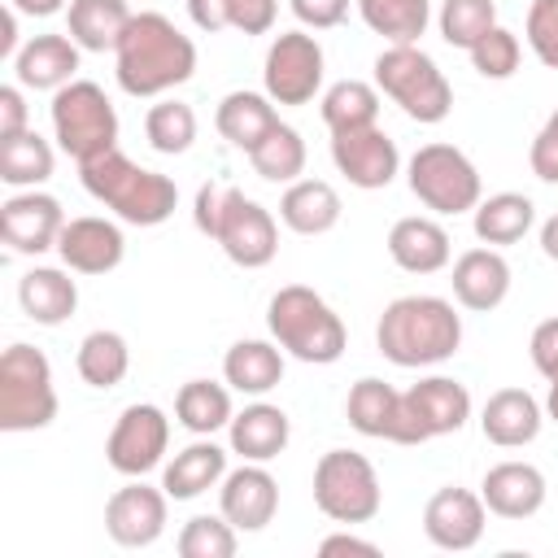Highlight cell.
Returning <instances> with one entry per match:
<instances>
[{
  "label": "cell",
  "mask_w": 558,
  "mask_h": 558,
  "mask_svg": "<svg viewBox=\"0 0 558 558\" xmlns=\"http://www.w3.org/2000/svg\"><path fill=\"white\" fill-rule=\"evenodd\" d=\"M57 257L65 262V270L74 275H109L122 266L126 257V235L118 222L83 214V218H65L61 240H57Z\"/></svg>",
  "instance_id": "obj_18"
},
{
  "label": "cell",
  "mask_w": 558,
  "mask_h": 558,
  "mask_svg": "<svg viewBox=\"0 0 558 558\" xmlns=\"http://www.w3.org/2000/svg\"><path fill=\"white\" fill-rule=\"evenodd\" d=\"M344 205L327 179H296L279 196V222L296 235H327L340 222Z\"/></svg>",
  "instance_id": "obj_28"
},
{
  "label": "cell",
  "mask_w": 558,
  "mask_h": 558,
  "mask_svg": "<svg viewBox=\"0 0 558 558\" xmlns=\"http://www.w3.org/2000/svg\"><path fill=\"white\" fill-rule=\"evenodd\" d=\"M318 554H323V558H336V554H362V558H375L379 545H375V541H362V536H353V532H336V536H323Z\"/></svg>",
  "instance_id": "obj_51"
},
{
  "label": "cell",
  "mask_w": 558,
  "mask_h": 558,
  "mask_svg": "<svg viewBox=\"0 0 558 558\" xmlns=\"http://www.w3.org/2000/svg\"><path fill=\"white\" fill-rule=\"evenodd\" d=\"M227 4V22L240 35H266L275 26L279 0H222Z\"/></svg>",
  "instance_id": "obj_46"
},
{
  "label": "cell",
  "mask_w": 558,
  "mask_h": 558,
  "mask_svg": "<svg viewBox=\"0 0 558 558\" xmlns=\"http://www.w3.org/2000/svg\"><path fill=\"white\" fill-rule=\"evenodd\" d=\"M262 83L275 105H310L323 87V44L310 31H279L266 48Z\"/></svg>",
  "instance_id": "obj_11"
},
{
  "label": "cell",
  "mask_w": 558,
  "mask_h": 558,
  "mask_svg": "<svg viewBox=\"0 0 558 558\" xmlns=\"http://www.w3.org/2000/svg\"><path fill=\"white\" fill-rule=\"evenodd\" d=\"M440 39L449 48H471L480 35H488L497 26V4L493 0H445L440 4Z\"/></svg>",
  "instance_id": "obj_42"
},
{
  "label": "cell",
  "mask_w": 558,
  "mask_h": 558,
  "mask_svg": "<svg viewBox=\"0 0 558 558\" xmlns=\"http://www.w3.org/2000/svg\"><path fill=\"white\" fill-rule=\"evenodd\" d=\"M144 140L157 153H166V157L187 153L192 140H196V109L183 105V100H174V96L148 105V113H144Z\"/></svg>",
  "instance_id": "obj_39"
},
{
  "label": "cell",
  "mask_w": 558,
  "mask_h": 558,
  "mask_svg": "<svg viewBox=\"0 0 558 558\" xmlns=\"http://www.w3.org/2000/svg\"><path fill=\"white\" fill-rule=\"evenodd\" d=\"M222 379L231 384V392L266 397L283 379V349L270 340H235L222 357Z\"/></svg>",
  "instance_id": "obj_32"
},
{
  "label": "cell",
  "mask_w": 558,
  "mask_h": 558,
  "mask_svg": "<svg viewBox=\"0 0 558 558\" xmlns=\"http://www.w3.org/2000/svg\"><path fill=\"white\" fill-rule=\"evenodd\" d=\"M174 418L192 432V436H214L222 432L235 410H231V384H214V379H187L174 392Z\"/></svg>",
  "instance_id": "obj_34"
},
{
  "label": "cell",
  "mask_w": 558,
  "mask_h": 558,
  "mask_svg": "<svg viewBox=\"0 0 558 558\" xmlns=\"http://www.w3.org/2000/svg\"><path fill=\"white\" fill-rule=\"evenodd\" d=\"M318 113L327 122V131H357V126H375L379 122V87L362 83V78H340L323 92Z\"/></svg>",
  "instance_id": "obj_36"
},
{
  "label": "cell",
  "mask_w": 558,
  "mask_h": 558,
  "mask_svg": "<svg viewBox=\"0 0 558 558\" xmlns=\"http://www.w3.org/2000/svg\"><path fill=\"white\" fill-rule=\"evenodd\" d=\"M166 488H153L144 484V475H135L105 501V532L122 549H148L166 532Z\"/></svg>",
  "instance_id": "obj_16"
},
{
  "label": "cell",
  "mask_w": 558,
  "mask_h": 558,
  "mask_svg": "<svg viewBox=\"0 0 558 558\" xmlns=\"http://www.w3.org/2000/svg\"><path fill=\"white\" fill-rule=\"evenodd\" d=\"M78 179H83L87 196H96L105 209H113L131 227H161L174 214V205H179V187H174L170 174L135 166L118 148L83 161Z\"/></svg>",
  "instance_id": "obj_3"
},
{
  "label": "cell",
  "mask_w": 558,
  "mask_h": 558,
  "mask_svg": "<svg viewBox=\"0 0 558 558\" xmlns=\"http://www.w3.org/2000/svg\"><path fill=\"white\" fill-rule=\"evenodd\" d=\"M61 227H65V209L57 196L39 192V187H17L4 205H0V240L13 248V253H48L57 248L61 240Z\"/></svg>",
  "instance_id": "obj_15"
},
{
  "label": "cell",
  "mask_w": 558,
  "mask_h": 558,
  "mask_svg": "<svg viewBox=\"0 0 558 558\" xmlns=\"http://www.w3.org/2000/svg\"><path fill=\"white\" fill-rule=\"evenodd\" d=\"M187 17L201 26V31H227L231 22H227V4L222 0H187Z\"/></svg>",
  "instance_id": "obj_52"
},
{
  "label": "cell",
  "mask_w": 558,
  "mask_h": 558,
  "mask_svg": "<svg viewBox=\"0 0 558 558\" xmlns=\"http://www.w3.org/2000/svg\"><path fill=\"white\" fill-rule=\"evenodd\" d=\"M214 240L222 244V253L244 266V270H262L275 262L279 253V227L270 218L266 205H257L253 196H244L240 187L222 192V214H218V231Z\"/></svg>",
  "instance_id": "obj_12"
},
{
  "label": "cell",
  "mask_w": 558,
  "mask_h": 558,
  "mask_svg": "<svg viewBox=\"0 0 558 558\" xmlns=\"http://www.w3.org/2000/svg\"><path fill=\"white\" fill-rule=\"evenodd\" d=\"M541 253H545L549 262H558V214H549V218L541 222Z\"/></svg>",
  "instance_id": "obj_54"
},
{
  "label": "cell",
  "mask_w": 558,
  "mask_h": 558,
  "mask_svg": "<svg viewBox=\"0 0 558 558\" xmlns=\"http://www.w3.org/2000/svg\"><path fill=\"white\" fill-rule=\"evenodd\" d=\"M227 475V449L214 445L209 436H196L187 449H179L166 471H161V488L174 497V501H192L209 488H218Z\"/></svg>",
  "instance_id": "obj_30"
},
{
  "label": "cell",
  "mask_w": 558,
  "mask_h": 558,
  "mask_svg": "<svg viewBox=\"0 0 558 558\" xmlns=\"http://www.w3.org/2000/svg\"><path fill=\"white\" fill-rule=\"evenodd\" d=\"M131 4L126 0H70L65 9V35L83 52H113L122 31L131 26Z\"/></svg>",
  "instance_id": "obj_31"
},
{
  "label": "cell",
  "mask_w": 558,
  "mask_h": 558,
  "mask_svg": "<svg viewBox=\"0 0 558 558\" xmlns=\"http://www.w3.org/2000/svg\"><path fill=\"white\" fill-rule=\"evenodd\" d=\"M536 222V205L523 196V192H497L488 201H480L471 209V227H475V240L480 244H493V248H506V244H519Z\"/></svg>",
  "instance_id": "obj_33"
},
{
  "label": "cell",
  "mask_w": 558,
  "mask_h": 558,
  "mask_svg": "<svg viewBox=\"0 0 558 558\" xmlns=\"http://www.w3.org/2000/svg\"><path fill=\"white\" fill-rule=\"evenodd\" d=\"M375 344L392 366H436L449 362L462 344V314L445 296H397L384 305L375 323Z\"/></svg>",
  "instance_id": "obj_2"
},
{
  "label": "cell",
  "mask_w": 558,
  "mask_h": 558,
  "mask_svg": "<svg viewBox=\"0 0 558 558\" xmlns=\"http://www.w3.org/2000/svg\"><path fill=\"white\" fill-rule=\"evenodd\" d=\"M74 366L83 375V384L92 388H118L131 371V344L122 331H109V327H96L78 340V353H74Z\"/></svg>",
  "instance_id": "obj_35"
},
{
  "label": "cell",
  "mask_w": 558,
  "mask_h": 558,
  "mask_svg": "<svg viewBox=\"0 0 558 558\" xmlns=\"http://www.w3.org/2000/svg\"><path fill=\"white\" fill-rule=\"evenodd\" d=\"M222 192H227V187H214V183H205V187L196 192V209H192V222H196V231H201V235H209V240H214V231H218Z\"/></svg>",
  "instance_id": "obj_50"
},
{
  "label": "cell",
  "mask_w": 558,
  "mask_h": 558,
  "mask_svg": "<svg viewBox=\"0 0 558 558\" xmlns=\"http://www.w3.org/2000/svg\"><path fill=\"white\" fill-rule=\"evenodd\" d=\"M179 554L183 558H231L240 536H235V523H227V514H192L183 527H179Z\"/></svg>",
  "instance_id": "obj_41"
},
{
  "label": "cell",
  "mask_w": 558,
  "mask_h": 558,
  "mask_svg": "<svg viewBox=\"0 0 558 558\" xmlns=\"http://www.w3.org/2000/svg\"><path fill=\"white\" fill-rule=\"evenodd\" d=\"M527 166L541 183H558V109L545 118V126L536 131L532 148H527Z\"/></svg>",
  "instance_id": "obj_45"
},
{
  "label": "cell",
  "mask_w": 558,
  "mask_h": 558,
  "mask_svg": "<svg viewBox=\"0 0 558 558\" xmlns=\"http://www.w3.org/2000/svg\"><path fill=\"white\" fill-rule=\"evenodd\" d=\"M17 305L31 323L39 327H61L74 310H78V283L70 279V270L57 266H31L17 279Z\"/></svg>",
  "instance_id": "obj_26"
},
{
  "label": "cell",
  "mask_w": 558,
  "mask_h": 558,
  "mask_svg": "<svg viewBox=\"0 0 558 558\" xmlns=\"http://www.w3.org/2000/svg\"><path fill=\"white\" fill-rule=\"evenodd\" d=\"M331 161L336 170L362 187V192H375V187H388L401 170V153H397V140L375 122V126H357V131H336L331 135Z\"/></svg>",
  "instance_id": "obj_14"
},
{
  "label": "cell",
  "mask_w": 558,
  "mask_h": 558,
  "mask_svg": "<svg viewBox=\"0 0 558 558\" xmlns=\"http://www.w3.org/2000/svg\"><path fill=\"white\" fill-rule=\"evenodd\" d=\"M466 57H471V65H475V74L480 78H510L514 70H519V57H523V44H519V35L514 31H506V26H493L488 35H480L471 48H466Z\"/></svg>",
  "instance_id": "obj_43"
},
{
  "label": "cell",
  "mask_w": 558,
  "mask_h": 558,
  "mask_svg": "<svg viewBox=\"0 0 558 558\" xmlns=\"http://www.w3.org/2000/svg\"><path fill=\"white\" fill-rule=\"evenodd\" d=\"M545 475L541 466L532 462H497L484 471V484H480V497L488 506V514L497 519H532L541 506H545Z\"/></svg>",
  "instance_id": "obj_22"
},
{
  "label": "cell",
  "mask_w": 558,
  "mask_h": 558,
  "mask_svg": "<svg viewBox=\"0 0 558 558\" xmlns=\"http://www.w3.org/2000/svg\"><path fill=\"white\" fill-rule=\"evenodd\" d=\"M17 13H26V17H52V13H61V9H70V0H9Z\"/></svg>",
  "instance_id": "obj_53"
},
{
  "label": "cell",
  "mask_w": 558,
  "mask_h": 558,
  "mask_svg": "<svg viewBox=\"0 0 558 558\" xmlns=\"http://www.w3.org/2000/svg\"><path fill=\"white\" fill-rule=\"evenodd\" d=\"M344 414H349V427L371 436V440H392L401 445V392L375 375H362L353 388H349V401H344Z\"/></svg>",
  "instance_id": "obj_29"
},
{
  "label": "cell",
  "mask_w": 558,
  "mask_h": 558,
  "mask_svg": "<svg viewBox=\"0 0 558 558\" xmlns=\"http://www.w3.org/2000/svg\"><path fill=\"white\" fill-rule=\"evenodd\" d=\"M466 418H471V392L449 375H427L401 392V445L453 436L466 427Z\"/></svg>",
  "instance_id": "obj_10"
},
{
  "label": "cell",
  "mask_w": 558,
  "mask_h": 558,
  "mask_svg": "<svg viewBox=\"0 0 558 558\" xmlns=\"http://www.w3.org/2000/svg\"><path fill=\"white\" fill-rule=\"evenodd\" d=\"M78 44L70 35H35L17 48L13 57V74L22 87H35V92H57L65 83H74V70H78Z\"/></svg>",
  "instance_id": "obj_24"
},
{
  "label": "cell",
  "mask_w": 558,
  "mask_h": 558,
  "mask_svg": "<svg viewBox=\"0 0 558 558\" xmlns=\"http://www.w3.org/2000/svg\"><path fill=\"white\" fill-rule=\"evenodd\" d=\"M253 170L266 179V183H296V174L305 170V140L296 126L279 122L253 153H248Z\"/></svg>",
  "instance_id": "obj_40"
},
{
  "label": "cell",
  "mask_w": 558,
  "mask_h": 558,
  "mask_svg": "<svg viewBox=\"0 0 558 558\" xmlns=\"http://www.w3.org/2000/svg\"><path fill=\"white\" fill-rule=\"evenodd\" d=\"M170 449V418L161 405L153 401H135L118 414L109 440H105V462L118 471V475H148L153 466H161Z\"/></svg>",
  "instance_id": "obj_13"
},
{
  "label": "cell",
  "mask_w": 558,
  "mask_h": 558,
  "mask_svg": "<svg viewBox=\"0 0 558 558\" xmlns=\"http://www.w3.org/2000/svg\"><path fill=\"white\" fill-rule=\"evenodd\" d=\"M214 126L218 135L240 148V153H253L275 126H279V109L266 92H227L218 100V113H214Z\"/></svg>",
  "instance_id": "obj_27"
},
{
  "label": "cell",
  "mask_w": 558,
  "mask_h": 558,
  "mask_svg": "<svg viewBox=\"0 0 558 558\" xmlns=\"http://www.w3.org/2000/svg\"><path fill=\"white\" fill-rule=\"evenodd\" d=\"M523 35H527V48L536 52V61L558 70V0H532Z\"/></svg>",
  "instance_id": "obj_44"
},
{
  "label": "cell",
  "mask_w": 558,
  "mask_h": 558,
  "mask_svg": "<svg viewBox=\"0 0 558 558\" xmlns=\"http://www.w3.org/2000/svg\"><path fill=\"white\" fill-rule=\"evenodd\" d=\"M218 510L235 532H262L279 510V484L266 471V462H244L222 475L218 484Z\"/></svg>",
  "instance_id": "obj_19"
},
{
  "label": "cell",
  "mask_w": 558,
  "mask_h": 558,
  "mask_svg": "<svg viewBox=\"0 0 558 558\" xmlns=\"http://www.w3.org/2000/svg\"><path fill=\"white\" fill-rule=\"evenodd\" d=\"M266 327H270V336L283 353H292L296 362H310V366L340 362L344 344H349V331H344L340 314L305 283H288L270 296Z\"/></svg>",
  "instance_id": "obj_4"
},
{
  "label": "cell",
  "mask_w": 558,
  "mask_h": 558,
  "mask_svg": "<svg viewBox=\"0 0 558 558\" xmlns=\"http://www.w3.org/2000/svg\"><path fill=\"white\" fill-rule=\"evenodd\" d=\"M52 144L39 135V131H22V135H9L0 140V179L9 187H39L52 179Z\"/></svg>",
  "instance_id": "obj_37"
},
{
  "label": "cell",
  "mask_w": 558,
  "mask_h": 558,
  "mask_svg": "<svg viewBox=\"0 0 558 558\" xmlns=\"http://www.w3.org/2000/svg\"><path fill=\"white\" fill-rule=\"evenodd\" d=\"M449 283H453V301H458L462 310L488 314V310H497V305L510 296V262H506L501 248H493V244L466 248V253H458Z\"/></svg>",
  "instance_id": "obj_20"
},
{
  "label": "cell",
  "mask_w": 558,
  "mask_h": 558,
  "mask_svg": "<svg viewBox=\"0 0 558 558\" xmlns=\"http://www.w3.org/2000/svg\"><path fill=\"white\" fill-rule=\"evenodd\" d=\"M527 353H532V366H536L545 379H558V314L532 327Z\"/></svg>",
  "instance_id": "obj_47"
},
{
  "label": "cell",
  "mask_w": 558,
  "mask_h": 558,
  "mask_svg": "<svg viewBox=\"0 0 558 558\" xmlns=\"http://www.w3.org/2000/svg\"><path fill=\"white\" fill-rule=\"evenodd\" d=\"M357 13L388 44H418L432 22V0H357Z\"/></svg>",
  "instance_id": "obj_38"
},
{
  "label": "cell",
  "mask_w": 558,
  "mask_h": 558,
  "mask_svg": "<svg viewBox=\"0 0 558 558\" xmlns=\"http://www.w3.org/2000/svg\"><path fill=\"white\" fill-rule=\"evenodd\" d=\"M545 405L527 388H497L480 410V432L497 449H523L541 436Z\"/></svg>",
  "instance_id": "obj_21"
},
{
  "label": "cell",
  "mask_w": 558,
  "mask_h": 558,
  "mask_svg": "<svg viewBox=\"0 0 558 558\" xmlns=\"http://www.w3.org/2000/svg\"><path fill=\"white\" fill-rule=\"evenodd\" d=\"M22 131H31V122H26V96H22V83H4V87H0V140L22 135Z\"/></svg>",
  "instance_id": "obj_49"
},
{
  "label": "cell",
  "mask_w": 558,
  "mask_h": 558,
  "mask_svg": "<svg viewBox=\"0 0 558 558\" xmlns=\"http://www.w3.org/2000/svg\"><path fill=\"white\" fill-rule=\"evenodd\" d=\"M314 506L331 523H344V527L371 523L384 506V488H379L371 458L353 449H327L314 462Z\"/></svg>",
  "instance_id": "obj_8"
},
{
  "label": "cell",
  "mask_w": 558,
  "mask_h": 558,
  "mask_svg": "<svg viewBox=\"0 0 558 558\" xmlns=\"http://www.w3.org/2000/svg\"><path fill=\"white\" fill-rule=\"evenodd\" d=\"M48 118H52V135L57 144L83 166L109 148H118V113H113V100L105 96L100 83L92 78H74L65 87L52 92V105H48Z\"/></svg>",
  "instance_id": "obj_6"
},
{
  "label": "cell",
  "mask_w": 558,
  "mask_h": 558,
  "mask_svg": "<svg viewBox=\"0 0 558 558\" xmlns=\"http://www.w3.org/2000/svg\"><path fill=\"white\" fill-rule=\"evenodd\" d=\"M113 74L118 87L135 100L166 96L196 74V44L166 13L144 9L131 17V26L113 48Z\"/></svg>",
  "instance_id": "obj_1"
},
{
  "label": "cell",
  "mask_w": 558,
  "mask_h": 558,
  "mask_svg": "<svg viewBox=\"0 0 558 558\" xmlns=\"http://www.w3.org/2000/svg\"><path fill=\"white\" fill-rule=\"evenodd\" d=\"M288 4H292L296 22L310 26V31H331L349 13V0H288Z\"/></svg>",
  "instance_id": "obj_48"
},
{
  "label": "cell",
  "mask_w": 558,
  "mask_h": 558,
  "mask_svg": "<svg viewBox=\"0 0 558 558\" xmlns=\"http://www.w3.org/2000/svg\"><path fill=\"white\" fill-rule=\"evenodd\" d=\"M13 44H17V9L9 4V13H4V35H0V57H17Z\"/></svg>",
  "instance_id": "obj_55"
},
{
  "label": "cell",
  "mask_w": 558,
  "mask_h": 558,
  "mask_svg": "<svg viewBox=\"0 0 558 558\" xmlns=\"http://www.w3.org/2000/svg\"><path fill=\"white\" fill-rule=\"evenodd\" d=\"M288 440H292V423L270 401H253L227 423V445L244 462H270V458H279L288 449Z\"/></svg>",
  "instance_id": "obj_25"
},
{
  "label": "cell",
  "mask_w": 558,
  "mask_h": 558,
  "mask_svg": "<svg viewBox=\"0 0 558 558\" xmlns=\"http://www.w3.org/2000/svg\"><path fill=\"white\" fill-rule=\"evenodd\" d=\"M388 257L405 270V275H436L449 266L453 257V244H449V231L436 222V218H397L392 231H388Z\"/></svg>",
  "instance_id": "obj_23"
},
{
  "label": "cell",
  "mask_w": 558,
  "mask_h": 558,
  "mask_svg": "<svg viewBox=\"0 0 558 558\" xmlns=\"http://www.w3.org/2000/svg\"><path fill=\"white\" fill-rule=\"evenodd\" d=\"M484 523H488V506L480 493L471 488H458V484H445L427 497L423 506V532L436 549H449V554H462V549H475L480 536H484Z\"/></svg>",
  "instance_id": "obj_17"
},
{
  "label": "cell",
  "mask_w": 558,
  "mask_h": 558,
  "mask_svg": "<svg viewBox=\"0 0 558 558\" xmlns=\"http://www.w3.org/2000/svg\"><path fill=\"white\" fill-rule=\"evenodd\" d=\"M545 418L558 423V379H549V397H545Z\"/></svg>",
  "instance_id": "obj_56"
},
{
  "label": "cell",
  "mask_w": 558,
  "mask_h": 558,
  "mask_svg": "<svg viewBox=\"0 0 558 558\" xmlns=\"http://www.w3.org/2000/svg\"><path fill=\"white\" fill-rule=\"evenodd\" d=\"M57 418L52 366L35 344H9L0 353V432H39Z\"/></svg>",
  "instance_id": "obj_7"
},
{
  "label": "cell",
  "mask_w": 558,
  "mask_h": 558,
  "mask_svg": "<svg viewBox=\"0 0 558 558\" xmlns=\"http://www.w3.org/2000/svg\"><path fill=\"white\" fill-rule=\"evenodd\" d=\"M410 192L432 209V214H471L484 201V183L475 161L458 144H423L410 166H405Z\"/></svg>",
  "instance_id": "obj_9"
},
{
  "label": "cell",
  "mask_w": 558,
  "mask_h": 558,
  "mask_svg": "<svg viewBox=\"0 0 558 558\" xmlns=\"http://www.w3.org/2000/svg\"><path fill=\"white\" fill-rule=\"evenodd\" d=\"M375 87L414 122L436 126L453 109V87L418 44H388L375 57Z\"/></svg>",
  "instance_id": "obj_5"
}]
</instances>
